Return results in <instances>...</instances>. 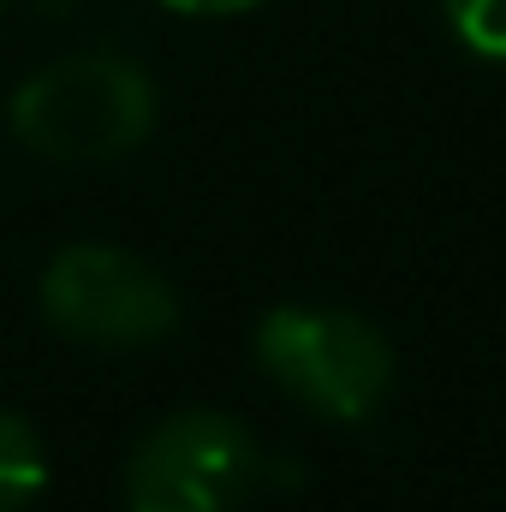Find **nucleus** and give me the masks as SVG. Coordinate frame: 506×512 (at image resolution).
<instances>
[{"label": "nucleus", "instance_id": "f257e3e1", "mask_svg": "<svg viewBox=\"0 0 506 512\" xmlns=\"http://www.w3.org/2000/svg\"><path fill=\"white\" fill-rule=\"evenodd\" d=\"M6 126L42 161L102 167L155 131V84L126 54H66L12 90Z\"/></svg>", "mask_w": 506, "mask_h": 512}, {"label": "nucleus", "instance_id": "f03ea898", "mask_svg": "<svg viewBox=\"0 0 506 512\" xmlns=\"http://www.w3.org/2000/svg\"><path fill=\"white\" fill-rule=\"evenodd\" d=\"M256 364L280 393H292L304 411L328 423L376 417L393 387V346L358 310H322V304L268 310L256 322Z\"/></svg>", "mask_w": 506, "mask_h": 512}, {"label": "nucleus", "instance_id": "7ed1b4c3", "mask_svg": "<svg viewBox=\"0 0 506 512\" xmlns=\"http://www.w3.org/2000/svg\"><path fill=\"white\" fill-rule=\"evenodd\" d=\"M36 304L54 334L108 352L155 346L161 334L179 328V292L167 286V274L149 268L137 251L96 245V239L48 256L36 280Z\"/></svg>", "mask_w": 506, "mask_h": 512}, {"label": "nucleus", "instance_id": "20e7f679", "mask_svg": "<svg viewBox=\"0 0 506 512\" xmlns=\"http://www.w3.org/2000/svg\"><path fill=\"white\" fill-rule=\"evenodd\" d=\"M268 477L256 435L227 411H173L126 459V512H233Z\"/></svg>", "mask_w": 506, "mask_h": 512}, {"label": "nucleus", "instance_id": "39448f33", "mask_svg": "<svg viewBox=\"0 0 506 512\" xmlns=\"http://www.w3.org/2000/svg\"><path fill=\"white\" fill-rule=\"evenodd\" d=\"M48 489V453L42 435L0 405V512H24L36 495Z\"/></svg>", "mask_w": 506, "mask_h": 512}, {"label": "nucleus", "instance_id": "423d86ee", "mask_svg": "<svg viewBox=\"0 0 506 512\" xmlns=\"http://www.w3.org/2000/svg\"><path fill=\"white\" fill-rule=\"evenodd\" d=\"M447 30L477 60H501L506 66V0H447Z\"/></svg>", "mask_w": 506, "mask_h": 512}, {"label": "nucleus", "instance_id": "0eeeda50", "mask_svg": "<svg viewBox=\"0 0 506 512\" xmlns=\"http://www.w3.org/2000/svg\"><path fill=\"white\" fill-rule=\"evenodd\" d=\"M161 6L185 18H239V12H256L262 0H161Z\"/></svg>", "mask_w": 506, "mask_h": 512}, {"label": "nucleus", "instance_id": "6e6552de", "mask_svg": "<svg viewBox=\"0 0 506 512\" xmlns=\"http://www.w3.org/2000/svg\"><path fill=\"white\" fill-rule=\"evenodd\" d=\"M6 6H12V0H0V12H6Z\"/></svg>", "mask_w": 506, "mask_h": 512}]
</instances>
